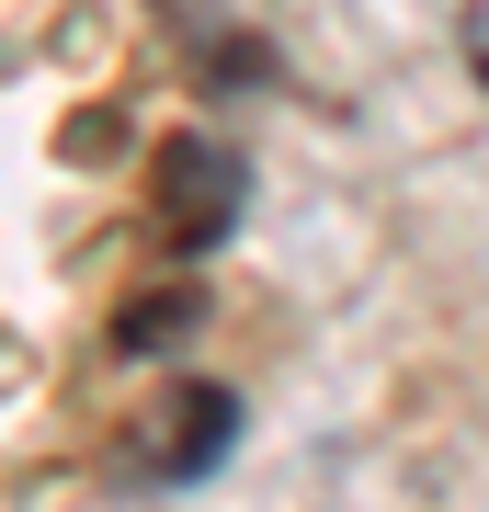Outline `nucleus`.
Wrapping results in <instances>:
<instances>
[{
  "mask_svg": "<svg viewBox=\"0 0 489 512\" xmlns=\"http://www.w3.org/2000/svg\"><path fill=\"white\" fill-rule=\"evenodd\" d=\"M228 217H239V160L228 148H205V137L160 148V228L182 239V251H217Z\"/></svg>",
  "mask_w": 489,
  "mask_h": 512,
  "instance_id": "nucleus-1",
  "label": "nucleus"
},
{
  "mask_svg": "<svg viewBox=\"0 0 489 512\" xmlns=\"http://www.w3.org/2000/svg\"><path fill=\"white\" fill-rule=\"evenodd\" d=\"M228 421H239V399H228V387H182V399L148 421V433H160V444H148V467H160V478L217 467V456H228Z\"/></svg>",
  "mask_w": 489,
  "mask_h": 512,
  "instance_id": "nucleus-2",
  "label": "nucleus"
},
{
  "mask_svg": "<svg viewBox=\"0 0 489 512\" xmlns=\"http://www.w3.org/2000/svg\"><path fill=\"white\" fill-rule=\"evenodd\" d=\"M182 319H194V296H182V285H171V296H137V308L114 319V353H160Z\"/></svg>",
  "mask_w": 489,
  "mask_h": 512,
  "instance_id": "nucleus-3",
  "label": "nucleus"
}]
</instances>
